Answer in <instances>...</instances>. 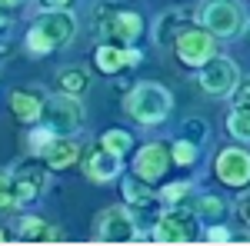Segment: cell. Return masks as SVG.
<instances>
[{"mask_svg":"<svg viewBox=\"0 0 250 246\" xmlns=\"http://www.w3.org/2000/svg\"><path fill=\"white\" fill-rule=\"evenodd\" d=\"M74 37H77V17L63 7H54L27 30V47L34 54H50L63 43H70Z\"/></svg>","mask_w":250,"mask_h":246,"instance_id":"6da1fadb","label":"cell"},{"mask_svg":"<svg viewBox=\"0 0 250 246\" xmlns=\"http://www.w3.org/2000/svg\"><path fill=\"white\" fill-rule=\"evenodd\" d=\"M170 107H173V100L167 94V87H160V83H137L127 94V114L144 127L164 123L170 116Z\"/></svg>","mask_w":250,"mask_h":246,"instance_id":"7a4b0ae2","label":"cell"},{"mask_svg":"<svg viewBox=\"0 0 250 246\" xmlns=\"http://www.w3.org/2000/svg\"><path fill=\"white\" fill-rule=\"evenodd\" d=\"M40 120L57 133V136H70V133H77L80 123H83V107H80V100L74 94L50 96V100L43 103V116H40Z\"/></svg>","mask_w":250,"mask_h":246,"instance_id":"3957f363","label":"cell"},{"mask_svg":"<svg viewBox=\"0 0 250 246\" xmlns=\"http://www.w3.org/2000/svg\"><path fill=\"white\" fill-rule=\"evenodd\" d=\"M200 17H204V27L213 37H237L240 27H244V10H240L237 0H207Z\"/></svg>","mask_w":250,"mask_h":246,"instance_id":"277c9868","label":"cell"},{"mask_svg":"<svg viewBox=\"0 0 250 246\" xmlns=\"http://www.w3.org/2000/svg\"><path fill=\"white\" fill-rule=\"evenodd\" d=\"M197 233H200L197 229V213L173 207L154 227V240L157 243H190V240H197Z\"/></svg>","mask_w":250,"mask_h":246,"instance_id":"5b68a950","label":"cell"},{"mask_svg":"<svg viewBox=\"0 0 250 246\" xmlns=\"http://www.w3.org/2000/svg\"><path fill=\"white\" fill-rule=\"evenodd\" d=\"M94 227H97L94 236L100 243H130V240H137V220L120 207L104 209V213L97 216Z\"/></svg>","mask_w":250,"mask_h":246,"instance_id":"8992f818","label":"cell"},{"mask_svg":"<svg viewBox=\"0 0 250 246\" xmlns=\"http://www.w3.org/2000/svg\"><path fill=\"white\" fill-rule=\"evenodd\" d=\"M173 47H177V57L184 60L187 67H204L207 60L213 57V34L204 27H187L180 37L173 40Z\"/></svg>","mask_w":250,"mask_h":246,"instance_id":"52a82bcc","label":"cell"},{"mask_svg":"<svg viewBox=\"0 0 250 246\" xmlns=\"http://www.w3.org/2000/svg\"><path fill=\"white\" fill-rule=\"evenodd\" d=\"M237 83H240V76H237V63L230 57H210L204 63V70H200V87L213 96L233 94Z\"/></svg>","mask_w":250,"mask_h":246,"instance_id":"ba28073f","label":"cell"},{"mask_svg":"<svg viewBox=\"0 0 250 246\" xmlns=\"http://www.w3.org/2000/svg\"><path fill=\"white\" fill-rule=\"evenodd\" d=\"M213 170H217L220 183H227L233 189H244L250 183V153L240 150V147H227V150L217 153Z\"/></svg>","mask_w":250,"mask_h":246,"instance_id":"9c48e42d","label":"cell"},{"mask_svg":"<svg viewBox=\"0 0 250 246\" xmlns=\"http://www.w3.org/2000/svg\"><path fill=\"white\" fill-rule=\"evenodd\" d=\"M144 30V20L137 17L134 10H114V14H104L100 17V37L114 40L117 47H130Z\"/></svg>","mask_w":250,"mask_h":246,"instance_id":"30bf717a","label":"cell"},{"mask_svg":"<svg viewBox=\"0 0 250 246\" xmlns=\"http://www.w3.org/2000/svg\"><path fill=\"white\" fill-rule=\"evenodd\" d=\"M170 147L167 143H147V147H140L134 156V173L144 180V183H157L167 167H170Z\"/></svg>","mask_w":250,"mask_h":246,"instance_id":"8fae6325","label":"cell"},{"mask_svg":"<svg viewBox=\"0 0 250 246\" xmlns=\"http://www.w3.org/2000/svg\"><path fill=\"white\" fill-rule=\"evenodd\" d=\"M124 170V153H114L110 147H94V150L87 153V160H83V173L97 180V183H104V180H114L117 173Z\"/></svg>","mask_w":250,"mask_h":246,"instance_id":"7c38bea8","label":"cell"},{"mask_svg":"<svg viewBox=\"0 0 250 246\" xmlns=\"http://www.w3.org/2000/svg\"><path fill=\"white\" fill-rule=\"evenodd\" d=\"M10 187H14V200L17 203H34L40 196V189L47 187V173L34 167V163H23L14 176H10Z\"/></svg>","mask_w":250,"mask_h":246,"instance_id":"4fadbf2b","label":"cell"},{"mask_svg":"<svg viewBox=\"0 0 250 246\" xmlns=\"http://www.w3.org/2000/svg\"><path fill=\"white\" fill-rule=\"evenodd\" d=\"M10 110H14V116L17 120H23V123H34V120H40L43 116V96L37 94V90H14L10 94Z\"/></svg>","mask_w":250,"mask_h":246,"instance_id":"5bb4252c","label":"cell"},{"mask_svg":"<svg viewBox=\"0 0 250 246\" xmlns=\"http://www.w3.org/2000/svg\"><path fill=\"white\" fill-rule=\"evenodd\" d=\"M77 156H80V147L70 136H54L50 147L43 150V160H47L50 170H67L70 163H77Z\"/></svg>","mask_w":250,"mask_h":246,"instance_id":"9a60e30c","label":"cell"},{"mask_svg":"<svg viewBox=\"0 0 250 246\" xmlns=\"http://www.w3.org/2000/svg\"><path fill=\"white\" fill-rule=\"evenodd\" d=\"M97 67L104 70V74H120V70H127V60H124V47H117V43H104V47H97Z\"/></svg>","mask_w":250,"mask_h":246,"instance_id":"2e32d148","label":"cell"},{"mask_svg":"<svg viewBox=\"0 0 250 246\" xmlns=\"http://www.w3.org/2000/svg\"><path fill=\"white\" fill-rule=\"evenodd\" d=\"M187 27H184V14H173V10H167L164 17L157 20V43H170V40H177L180 34H184Z\"/></svg>","mask_w":250,"mask_h":246,"instance_id":"e0dca14e","label":"cell"},{"mask_svg":"<svg viewBox=\"0 0 250 246\" xmlns=\"http://www.w3.org/2000/svg\"><path fill=\"white\" fill-rule=\"evenodd\" d=\"M57 87H60V94L80 96L83 90H87V70H80V67H67V70H60Z\"/></svg>","mask_w":250,"mask_h":246,"instance_id":"ac0fdd59","label":"cell"},{"mask_svg":"<svg viewBox=\"0 0 250 246\" xmlns=\"http://www.w3.org/2000/svg\"><path fill=\"white\" fill-rule=\"evenodd\" d=\"M17 236H20V240H27V243H40V240H50L54 229L47 227L43 220H37V216H27V220H20Z\"/></svg>","mask_w":250,"mask_h":246,"instance_id":"d6986e66","label":"cell"},{"mask_svg":"<svg viewBox=\"0 0 250 246\" xmlns=\"http://www.w3.org/2000/svg\"><path fill=\"white\" fill-rule=\"evenodd\" d=\"M124 196H127V203L130 207H147V203H154V196H150V189H147V183L137 176V180H127L124 183Z\"/></svg>","mask_w":250,"mask_h":246,"instance_id":"ffe728a7","label":"cell"},{"mask_svg":"<svg viewBox=\"0 0 250 246\" xmlns=\"http://www.w3.org/2000/svg\"><path fill=\"white\" fill-rule=\"evenodd\" d=\"M170 156H173V163H180V167H190V163H197V156H200V150H197V143L193 140H177L173 143V150H170Z\"/></svg>","mask_w":250,"mask_h":246,"instance_id":"44dd1931","label":"cell"},{"mask_svg":"<svg viewBox=\"0 0 250 246\" xmlns=\"http://www.w3.org/2000/svg\"><path fill=\"white\" fill-rule=\"evenodd\" d=\"M100 143H104V147H110L114 153H127L130 147H134V136H130L127 130H107Z\"/></svg>","mask_w":250,"mask_h":246,"instance_id":"7402d4cb","label":"cell"},{"mask_svg":"<svg viewBox=\"0 0 250 246\" xmlns=\"http://www.w3.org/2000/svg\"><path fill=\"white\" fill-rule=\"evenodd\" d=\"M230 133L237 136V140H244V143H250V114L247 110H233L230 114Z\"/></svg>","mask_w":250,"mask_h":246,"instance_id":"603a6c76","label":"cell"},{"mask_svg":"<svg viewBox=\"0 0 250 246\" xmlns=\"http://www.w3.org/2000/svg\"><path fill=\"white\" fill-rule=\"evenodd\" d=\"M230 100H233V110H247V114H250V76H247V80H240V83L233 87Z\"/></svg>","mask_w":250,"mask_h":246,"instance_id":"cb8c5ba5","label":"cell"},{"mask_svg":"<svg viewBox=\"0 0 250 246\" xmlns=\"http://www.w3.org/2000/svg\"><path fill=\"white\" fill-rule=\"evenodd\" d=\"M54 136H57V133H54L50 127H47V123H43L40 130L30 133V150H34V153H43L47 147H50V140H54Z\"/></svg>","mask_w":250,"mask_h":246,"instance_id":"d4e9b609","label":"cell"},{"mask_svg":"<svg viewBox=\"0 0 250 246\" xmlns=\"http://www.w3.org/2000/svg\"><path fill=\"white\" fill-rule=\"evenodd\" d=\"M224 200H217V196H200V200H197V213H200V216H220V213H224Z\"/></svg>","mask_w":250,"mask_h":246,"instance_id":"484cf974","label":"cell"},{"mask_svg":"<svg viewBox=\"0 0 250 246\" xmlns=\"http://www.w3.org/2000/svg\"><path fill=\"white\" fill-rule=\"evenodd\" d=\"M14 203H17V200H14V187H10V176L0 170V209H10Z\"/></svg>","mask_w":250,"mask_h":246,"instance_id":"4316f807","label":"cell"},{"mask_svg":"<svg viewBox=\"0 0 250 246\" xmlns=\"http://www.w3.org/2000/svg\"><path fill=\"white\" fill-rule=\"evenodd\" d=\"M184 136L193 140V143L204 140V136H207V123H204V120H187V123H184Z\"/></svg>","mask_w":250,"mask_h":246,"instance_id":"83f0119b","label":"cell"},{"mask_svg":"<svg viewBox=\"0 0 250 246\" xmlns=\"http://www.w3.org/2000/svg\"><path fill=\"white\" fill-rule=\"evenodd\" d=\"M187 193H190V187H187V183H173V187H164L160 200H167V203H180Z\"/></svg>","mask_w":250,"mask_h":246,"instance_id":"f1b7e54d","label":"cell"},{"mask_svg":"<svg viewBox=\"0 0 250 246\" xmlns=\"http://www.w3.org/2000/svg\"><path fill=\"white\" fill-rule=\"evenodd\" d=\"M207 240H210V243H227V240H230V229H224V227H213L210 233H207Z\"/></svg>","mask_w":250,"mask_h":246,"instance_id":"f546056e","label":"cell"},{"mask_svg":"<svg viewBox=\"0 0 250 246\" xmlns=\"http://www.w3.org/2000/svg\"><path fill=\"white\" fill-rule=\"evenodd\" d=\"M124 60H127V70H130V67H137V63H140V50H134V47H124Z\"/></svg>","mask_w":250,"mask_h":246,"instance_id":"4dcf8cb0","label":"cell"},{"mask_svg":"<svg viewBox=\"0 0 250 246\" xmlns=\"http://www.w3.org/2000/svg\"><path fill=\"white\" fill-rule=\"evenodd\" d=\"M240 220L250 227V196H244V200H240Z\"/></svg>","mask_w":250,"mask_h":246,"instance_id":"1f68e13d","label":"cell"},{"mask_svg":"<svg viewBox=\"0 0 250 246\" xmlns=\"http://www.w3.org/2000/svg\"><path fill=\"white\" fill-rule=\"evenodd\" d=\"M47 3H50V7H67L70 0H47Z\"/></svg>","mask_w":250,"mask_h":246,"instance_id":"d6a6232c","label":"cell"},{"mask_svg":"<svg viewBox=\"0 0 250 246\" xmlns=\"http://www.w3.org/2000/svg\"><path fill=\"white\" fill-rule=\"evenodd\" d=\"M7 23H10V20H7V14H3V7H0V30H3Z\"/></svg>","mask_w":250,"mask_h":246,"instance_id":"836d02e7","label":"cell"},{"mask_svg":"<svg viewBox=\"0 0 250 246\" xmlns=\"http://www.w3.org/2000/svg\"><path fill=\"white\" fill-rule=\"evenodd\" d=\"M14 3H17V0H0V7H14Z\"/></svg>","mask_w":250,"mask_h":246,"instance_id":"e575fe53","label":"cell"},{"mask_svg":"<svg viewBox=\"0 0 250 246\" xmlns=\"http://www.w3.org/2000/svg\"><path fill=\"white\" fill-rule=\"evenodd\" d=\"M247 37H250V23H247Z\"/></svg>","mask_w":250,"mask_h":246,"instance_id":"d590c367","label":"cell"}]
</instances>
